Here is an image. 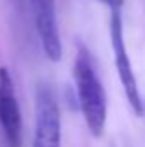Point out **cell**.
<instances>
[{
    "label": "cell",
    "instance_id": "3",
    "mask_svg": "<svg viewBox=\"0 0 145 147\" xmlns=\"http://www.w3.org/2000/svg\"><path fill=\"white\" fill-rule=\"evenodd\" d=\"M34 147H62V115L54 91L41 84L36 91Z\"/></svg>",
    "mask_w": 145,
    "mask_h": 147
},
{
    "label": "cell",
    "instance_id": "1",
    "mask_svg": "<svg viewBox=\"0 0 145 147\" xmlns=\"http://www.w3.org/2000/svg\"><path fill=\"white\" fill-rule=\"evenodd\" d=\"M72 78H75L76 102L87 129L95 138L102 136L106 127V115H108V99H106L102 80L95 67V60L84 45L76 47Z\"/></svg>",
    "mask_w": 145,
    "mask_h": 147
},
{
    "label": "cell",
    "instance_id": "2",
    "mask_svg": "<svg viewBox=\"0 0 145 147\" xmlns=\"http://www.w3.org/2000/svg\"><path fill=\"white\" fill-rule=\"evenodd\" d=\"M110 43H112V50H113L117 76H119V82L123 86L125 95H127V100L130 104L132 112L136 115H142L143 114V100H142V93H140L138 80H136L134 67H132L127 45H125L121 9H110Z\"/></svg>",
    "mask_w": 145,
    "mask_h": 147
},
{
    "label": "cell",
    "instance_id": "4",
    "mask_svg": "<svg viewBox=\"0 0 145 147\" xmlns=\"http://www.w3.org/2000/svg\"><path fill=\"white\" fill-rule=\"evenodd\" d=\"M0 132L6 147H21L22 115L15 82L7 67H0Z\"/></svg>",
    "mask_w": 145,
    "mask_h": 147
},
{
    "label": "cell",
    "instance_id": "5",
    "mask_svg": "<svg viewBox=\"0 0 145 147\" xmlns=\"http://www.w3.org/2000/svg\"><path fill=\"white\" fill-rule=\"evenodd\" d=\"M34 17L37 37L45 56L52 61L62 60V37H60L58 15H56V0H28Z\"/></svg>",
    "mask_w": 145,
    "mask_h": 147
}]
</instances>
